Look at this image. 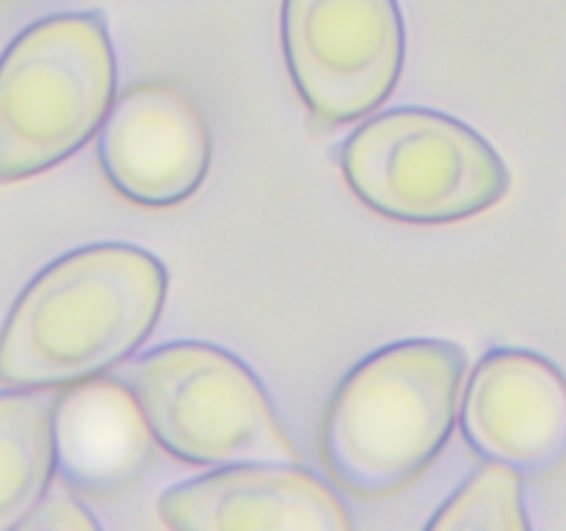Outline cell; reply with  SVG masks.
Returning a JSON list of instances; mask_svg holds the SVG:
<instances>
[{
  "mask_svg": "<svg viewBox=\"0 0 566 531\" xmlns=\"http://www.w3.org/2000/svg\"><path fill=\"white\" fill-rule=\"evenodd\" d=\"M164 263L133 243H92L39 271L0 330V382L59 391L108 374L147 343L166 304Z\"/></svg>",
  "mask_w": 566,
  "mask_h": 531,
  "instance_id": "6da1fadb",
  "label": "cell"
},
{
  "mask_svg": "<svg viewBox=\"0 0 566 531\" xmlns=\"http://www.w3.org/2000/svg\"><path fill=\"white\" fill-rule=\"evenodd\" d=\"M468 352L459 343L401 341L368 354L332 393L321 462L359 498L412 485L446 448L462 407Z\"/></svg>",
  "mask_w": 566,
  "mask_h": 531,
  "instance_id": "7a4b0ae2",
  "label": "cell"
},
{
  "mask_svg": "<svg viewBox=\"0 0 566 531\" xmlns=\"http://www.w3.org/2000/svg\"><path fill=\"white\" fill-rule=\"evenodd\" d=\"M116 100V53L97 11L28 25L0 55V186L53 169L99 133Z\"/></svg>",
  "mask_w": 566,
  "mask_h": 531,
  "instance_id": "3957f363",
  "label": "cell"
},
{
  "mask_svg": "<svg viewBox=\"0 0 566 531\" xmlns=\"http://www.w3.org/2000/svg\"><path fill=\"white\" fill-rule=\"evenodd\" d=\"M363 205L403 225H453L506 199L512 175L481 133L431 108L370 116L340 149Z\"/></svg>",
  "mask_w": 566,
  "mask_h": 531,
  "instance_id": "277c9868",
  "label": "cell"
},
{
  "mask_svg": "<svg viewBox=\"0 0 566 531\" xmlns=\"http://www.w3.org/2000/svg\"><path fill=\"white\" fill-rule=\"evenodd\" d=\"M127 385L155 442L199 468L302 462L269 393L227 348L175 341L144 354Z\"/></svg>",
  "mask_w": 566,
  "mask_h": 531,
  "instance_id": "5b68a950",
  "label": "cell"
},
{
  "mask_svg": "<svg viewBox=\"0 0 566 531\" xmlns=\"http://www.w3.org/2000/svg\"><path fill=\"white\" fill-rule=\"evenodd\" d=\"M282 50L298 97L326 125L374 114L398 86L407 31L398 0H282Z\"/></svg>",
  "mask_w": 566,
  "mask_h": 531,
  "instance_id": "8992f818",
  "label": "cell"
},
{
  "mask_svg": "<svg viewBox=\"0 0 566 531\" xmlns=\"http://www.w3.org/2000/svg\"><path fill=\"white\" fill-rule=\"evenodd\" d=\"M462 435L484 462L523 479L566 465V376L528 348H492L464 382Z\"/></svg>",
  "mask_w": 566,
  "mask_h": 531,
  "instance_id": "52a82bcc",
  "label": "cell"
},
{
  "mask_svg": "<svg viewBox=\"0 0 566 531\" xmlns=\"http://www.w3.org/2000/svg\"><path fill=\"white\" fill-rule=\"evenodd\" d=\"M97 155L122 197L144 208H171L202 188L213 142L202 111L182 88L149 81L114 100Z\"/></svg>",
  "mask_w": 566,
  "mask_h": 531,
  "instance_id": "ba28073f",
  "label": "cell"
},
{
  "mask_svg": "<svg viewBox=\"0 0 566 531\" xmlns=\"http://www.w3.org/2000/svg\"><path fill=\"white\" fill-rule=\"evenodd\" d=\"M158 514L182 531H348L352 518L337 492L302 462H252L216 468L169 487Z\"/></svg>",
  "mask_w": 566,
  "mask_h": 531,
  "instance_id": "9c48e42d",
  "label": "cell"
},
{
  "mask_svg": "<svg viewBox=\"0 0 566 531\" xmlns=\"http://www.w3.org/2000/svg\"><path fill=\"white\" fill-rule=\"evenodd\" d=\"M153 429L130 385L88 379L55 402V470L81 492L130 487L153 457Z\"/></svg>",
  "mask_w": 566,
  "mask_h": 531,
  "instance_id": "30bf717a",
  "label": "cell"
},
{
  "mask_svg": "<svg viewBox=\"0 0 566 531\" xmlns=\"http://www.w3.org/2000/svg\"><path fill=\"white\" fill-rule=\"evenodd\" d=\"M55 402L50 391L0 393V531L22 529L55 473Z\"/></svg>",
  "mask_w": 566,
  "mask_h": 531,
  "instance_id": "8fae6325",
  "label": "cell"
},
{
  "mask_svg": "<svg viewBox=\"0 0 566 531\" xmlns=\"http://www.w3.org/2000/svg\"><path fill=\"white\" fill-rule=\"evenodd\" d=\"M523 476L506 465L486 462L437 509L431 531H525L531 529L525 509Z\"/></svg>",
  "mask_w": 566,
  "mask_h": 531,
  "instance_id": "7c38bea8",
  "label": "cell"
},
{
  "mask_svg": "<svg viewBox=\"0 0 566 531\" xmlns=\"http://www.w3.org/2000/svg\"><path fill=\"white\" fill-rule=\"evenodd\" d=\"M22 529H50V531H86L99 529L97 518L72 496L70 490H48L31 518L22 523Z\"/></svg>",
  "mask_w": 566,
  "mask_h": 531,
  "instance_id": "4fadbf2b",
  "label": "cell"
}]
</instances>
